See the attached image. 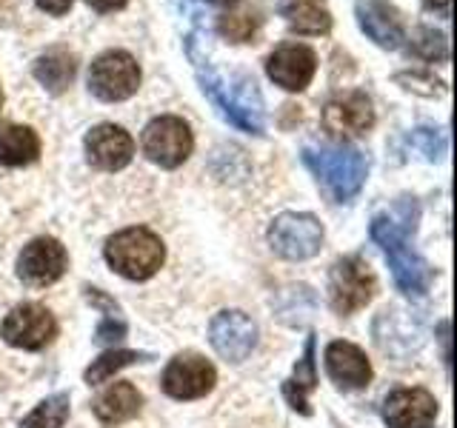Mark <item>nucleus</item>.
<instances>
[{"label":"nucleus","instance_id":"f257e3e1","mask_svg":"<svg viewBox=\"0 0 457 428\" xmlns=\"http://www.w3.org/2000/svg\"><path fill=\"white\" fill-rule=\"evenodd\" d=\"M197 83L204 95L220 111V118L237 126L240 132L263 135V97L249 75H220L218 69L195 63Z\"/></svg>","mask_w":457,"mask_h":428},{"label":"nucleus","instance_id":"f03ea898","mask_svg":"<svg viewBox=\"0 0 457 428\" xmlns=\"http://www.w3.org/2000/svg\"><path fill=\"white\" fill-rule=\"evenodd\" d=\"M303 163L335 203H346L363 189L369 160L352 146H306Z\"/></svg>","mask_w":457,"mask_h":428},{"label":"nucleus","instance_id":"7ed1b4c3","mask_svg":"<svg viewBox=\"0 0 457 428\" xmlns=\"http://www.w3.org/2000/svg\"><path fill=\"white\" fill-rule=\"evenodd\" d=\"M106 263L126 280H149L163 266V240L143 226L123 228L106 240Z\"/></svg>","mask_w":457,"mask_h":428},{"label":"nucleus","instance_id":"20e7f679","mask_svg":"<svg viewBox=\"0 0 457 428\" xmlns=\"http://www.w3.org/2000/svg\"><path fill=\"white\" fill-rule=\"evenodd\" d=\"M378 292L375 271L369 268L363 257H343L332 266L328 275V303L337 314H354L363 306L371 303V297Z\"/></svg>","mask_w":457,"mask_h":428},{"label":"nucleus","instance_id":"39448f33","mask_svg":"<svg viewBox=\"0 0 457 428\" xmlns=\"http://www.w3.org/2000/svg\"><path fill=\"white\" fill-rule=\"evenodd\" d=\"M192 149H195L192 128L183 118H175V114L154 118L143 128V154L163 169H178L180 163H186Z\"/></svg>","mask_w":457,"mask_h":428},{"label":"nucleus","instance_id":"423d86ee","mask_svg":"<svg viewBox=\"0 0 457 428\" xmlns=\"http://www.w3.org/2000/svg\"><path fill=\"white\" fill-rule=\"evenodd\" d=\"M269 246L286 260H309L323 246V226L314 214L286 211L269 226Z\"/></svg>","mask_w":457,"mask_h":428},{"label":"nucleus","instance_id":"0eeeda50","mask_svg":"<svg viewBox=\"0 0 457 428\" xmlns=\"http://www.w3.org/2000/svg\"><path fill=\"white\" fill-rule=\"evenodd\" d=\"M140 86V66L129 52H104L95 57L89 69V89L106 100V103H118L137 92Z\"/></svg>","mask_w":457,"mask_h":428},{"label":"nucleus","instance_id":"6e6552de","mask_svg":"<svg viewBox=\"0 0 457 428\" xmlns=\"http://www.w3.org/2000/svg\"><path fill=\"white\" fill-rule=\"evenodd\" d=\"M0 334H4V340L14 349L40 351L57 337V320L52 317V311L46 306L23 303V306H14L6 314Z\"/></svg>","mask_w":457,"mask_h":428},{"label":"nucleus","instance_id":"1a4fd4ad","mask_svg":"<svg viewBox=\"0 0 457 428\" xmlns=\"http://www.w3.org/2000/svg\"><path fill=\"white\" fill-rule=\"evenodd\" d=\"M66 266L69 254L63 243L54 237H37L18 257V277L32 289H43V285L61 280L66 275Z\"/></svg>","mask_w":457,"mask_h":428},{"label":"nucleus","instance_id":"9d476101","mask_svg":"<svg viewBox=\"0 0 457 428\" xmlns=\"http://www.w3.org/2000/svg\"><path fill=\"white\" fill-rule=\"evenodd\" d=\"M214 383H218V371L200 354H178L163 371V391L175 399H197L206 397Z\"/></svg>","mask_w":457,"mask_h":428},{"label":"nucleus","instance_id":"9b49d317","mask_svg":"<svg viewBox=\"0 0 457 428\" xmlns=\"http://www.w3.org/2000/svg\"><path fill=\"white\" fill-rule=\"evenodd\" d=\"M212 349L228 363H243L257 346V325L243 311H220L209 325Z\"/></svg>","mask_w":457,"mask_h":428},{"label":"nucleus","instance_id":"f8f14e48","mask_svg":"<svg viewBox=\"0 0 457 428\" xmlns=\"http://www.w3.org/2000/svg\"><path fill=\"white\" fill-rule=\"evenodd\" d=\"M375 126V109L363 92H346L328 100L323 109V128L337 140L361 137Z\"/></svg>","mask_w":457,"mask_h":428},{"label":"nucleus","instance_id":"ddd939ff","mask_svg":"<svg viewBox=\"0 0 457 428\" xmlns=\"http://www.w3.org/2000/svg\"><path fill=\"white\" fill-rule=\"evenodd\" d=\"M318 71V57L303 43H283L266 57V75L286 92H303Z\"/></svg>","mask_w":457,"mask_h":428},{"label":"nucleus","instance_id":"4468645a","mask_svg":"<svg viewBox=\"0 0 457 428\" xmlns=\"http://www.w3.org/2000/svg\"><path fill=\"white\" fill-rule=\"evenodd\" d=\"M135 157V140L114 123H100L86 135V160L95 169L118 171L132 163Z\"/></svg>","mask_w":457,"mask_h":428},{"label":"nucleus","instance_id":"2eb2a0df","mask_svg":"<svg viewBox=\"0 0 457 428\" xmlns=\"http://www.w3.org/2000/svg\"><path fill=\"white\" fill-rule=\"evenodd\" d=\"M435 417L437 399L426 389H397L383 403V420L392 428H428Z\"/></svg>","mask_w":457,"mask_h":428},{"label":"nucleus","instance_id":"dca6fc26","mask_svg":"<svg viewBox=\"0 0 457 428\" xmlns=\"http://www.w3.org/2000/svg\"><path fill=\"white\" fill-rule=\"evenodd\" d=\"M354 14H357V26H361L380 49H397L400 43H403L406 29H403V21H400V12L386 4V0H357Z\"/></svg>","mask_w":457,"mask_h":428},{"label":"nucleus","instance_id":"f3484780","mask_svg":"<svg viewBox=\"0 0 457 428\" xmlns=\"http://www.w3.org/2000/svg\"><path fill=\"white\" fill-rule=\"evenodd\" d=\"M326 371L340 389H363L371 383V363L369 357L346 340L328 342L326 349Z\"/></svg>","mask_w":457,"mask_h":428},{"label":"nucleus","instance_id":"a211bd4d","mask_svg":"<svg viewBox=\"0 0 457 428\" xmlns=\"http://www.w3.org/2000/svg\"><path fill=\"white\" fill-rule=\"evenodd\" d=\"M386 257H389L392 275H395V283H397L400 292H406V294H426L428 292V285H432V280H435V268L428 266L411 246L392 249V251H386Z\"/></svg>","mask_w":457,"mask_h":428},{"label":"nucleus","instance_id":"6ab92c4d","mask_svg":"<svg viewBox=\"0 0 457 428\" xmlns=\"http://www.w3.org/2000/svg\"><path fill=\"white\" fill-rule=\"evenodd\" d=\"M143 397L132 383H114L95 399V417L106 425H120L140 414Z\"/></svg>","mask_w":457,"mask_h":428},{"label":"nucleus","instance_id":"aec40b11","mask_svg":"<svg viewBox=\"0 0 457 428\" xmlns=\"http://www.w3.org/2000/svg\"><path fill=\"white\" fill-rule=\"evenodd\" d=\"M318 385V371H314V337L306 340V351L295 366V374L283 383V394L289 399V406L300 414H312L309 408V394Z\"/></svg>","mask_w":457,"mask_h":428},{"label":"nucleus","instance_id":"412c9836","mask_svg":"<svg viewBox=\"0 0 457 428\" xmlns=\"http://www.w3.org/2000/svg\"><path fill=\"white\" fill-rule=\"evenodd\" d=\"M40 154V137L29 126H4L0 128V163L4 166H29Z\"/></svg>","mask_w":457,"mask_h":428},{"label":"nucleus","instance_id":"4be33fe9","mask_svg":"<svg viewBox=\"0 0 457 428\" xmlns=\"http://www.w3.org/2000/svg\"><path fill=\"white\" fill-rule=\"evenodd\" d=\"M75 71H78L75 54H69L63 49H52L35 61V78L52 95H63L69 89V83L75 80Z\"/></svg>","mask_w":457,"mask_h":428},{"label":"nucleus","instance_id":"5701e85b","mask_svg":"<svg viewBox=\"0 0 457 428\" xmlns=\"http://www.w3.org/2000/svg\"><path fill=\"white\" fill-rule=\"evenodd\" d=\"M283 18L297 35H326L332 29V12L326 0H292L283 9Z\"/></svg>","mask_w":457,"mask_h":428},{"label":"nucleus","instance_id":"b1692460","mask_svg":"<svg viewBox=\"0 0 457 428\" xmlns=\"http://www.w3.org/2000/svg\"><path fill=\"white\" fill-rule=\"evenodd\" d=\"M140 360H149V354H140V351H106V354H100L97 360H92V366L86 368V383L89 385H97V383H106L112 374H118L120 368L126 366H132V363H140Z\"/></svg>","mask_w":457,"mask_h":428},{"label":"nucleus","instance_id":"393cba45","mask_svg":"<svg viewBox=\"0 0 457 428\" xmlns=\"http://www.w3.org/2000/svg\"><path fill=\"white\" fill-rule=\"evenodd\" d=\"M69 394H52L29 414L21 428H63L69 420Z\"/></svg>","mask_w":457,"mask_h":428},{"label":"nucleus","instance_id":"a878e982","mask_svg":"<svg viewBox=\"0 0 457 428\" xmlns=\"http://www.w3.org/2000/svg\"><path fill=\"white\" fill-rule=\"evenodd\" d=\"M218 29L226 40L249 43L257 32V18L254 14H223V18L218 21Z\"/></svg>","mask_w":457,"mask_h":428},{"label":"nucleus","instance_id":"bb28decb","mask_svg":"<svg viewBox=\"0 0 457 428\" xmlns=\"http://www.w3.org/2000/svg\"><path fill=\"white\" fill-rule=\"evenodd\" d=\"M414 52L426 61H446L449 57V49H446V37L435 29H418V35H414Z\"/></svg>","mask_w":457,"mask_h":428},{"label":"nucleus","instance_id":"cd10ccee","mask_svg":"<svg viewBox=\"0 0 457 428\" xmlns=\"http://www.w3.org/2000/svg\"><path fill=\"white\" fill-rule=\"evenodd\" d=\"M409 143L411 146H418L428 160H437V157L446 152V137H443L440 128H414Z\"/></svg>","mask_w":457,"mask_h":428},{"label":"nucleus","instance_id":"c85d7f7f","mask_svg":"<svg viewBox=\"0 0 457 428\" xmlns=\"http://www.w3.org/2000/svg\"><path fill=\"white\" fill-rule=\"evenodd\" d=\"M126 337V323L118 317V314H109V317L97 325V332H95V342L97 346H114L118 340Z\"/></svg>","mask_w":457,"mask_h":428},{"label":"nucleus","instance_id":"c756f323","mask_svg":"<svg viewBox=\"0 0 457 428\" xmlns=\"http://www.w3.org/2000/svg\"><path fill=\"white\" fill-rule=\"evenodd\" d=\"M397 83H409L406 89H414L420 95H443V80H437L432 75H418V71H411V75H397Z\"/></svg>","mask_w":457,"mask_h":428},{"label":"nucleus","instance_id":"7c9ffc66","mask_svg":"<svg viewBox=\"0 0 457 428\" xmlns=\"http://www.w3.org/2000/svg\"><path fill=\"white\" fill-rule=\"evenodd\" d=\"M86 300H89V303L92 306H97V309H104L106 314H118L120 311V306L118 303H114V300L112 297H106L104 292H100V289H89V285H86Z\"/></svg>","mask_w":457,"mask_h":428},{"label":"nucleus","instance_id":"2f4dec72","mask_svg":"<svg viewBox=\"0 0 457 428\" xmlns=\"http://www.w3.org/2000/svg\"><path fill=\"white\" fill-rule=\"evenodd\" d=\"M37 6L49 14H63V12H69L71 0H37Z\"/></svg>","mask_w":457,"mask_h":428},{"label":"nucleus","instance_id":"473e14b6","mask_svg":"<svg viewBox=\"0 0 457 428\" xmlns=\"http://www.w3.org/2000/svg\"><path fill=\"white\" fill-rule=\"evenodd\" d=\"M86 4L97 12H114V9H123L126 0H86Z\"/></svg>","mask_w":457,"mask_h":428},{"label":"nucleus","instance_id":"72a5a7b5","mask_svg":"<svg viewBox=\"0 0 457 428\" xmlns=\"http://www.w3.org/2000/svg\"><path fill=\"white\" fill-rule=\"evenodd\" d=\"M449 0H426V6H432V9H446Z\"/></svg>","mask_w":457,"mask_h":428},{"label":"nucleus","instance_id":"f704fd0d","mask_svg":"<svg viewBox=\"0 0 457 428\" xmlns=\"http://www.w3.org/2000/svg\"><path fill=\"white\" fill-rule=\"evenodd\" d=\"M209 4H218V6H235L240 0H209Z\"/></svg>","mask_w":457,"mask_h":428},{"label":"nucleus","instance_id":"c9c22d12","mask_svg":"<svg viewBox=\"0 0 457 428\" xmlns=\"http://www.w3.org/2000/svg\"><path fill=\"white\" fill-rule=\"evenodd\" d=\"M0 103H4V92H0Z\"/></svg>","mask_w":457,"mask_h":428},{"label":"nucleus","instance_id":"e433bc0d","mask_svg":"<svg viewBox=\"0 0 457 428\" xmlns=\"http://www.w3.org/2000/svg\"><path fill=\"white\" fill-rule=\"evenodd\" d=\"M0 6H4V0H0Z\"/></svg>","mask_w":457,"mask_h":428}]
</instances>
